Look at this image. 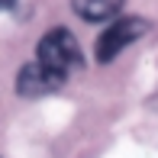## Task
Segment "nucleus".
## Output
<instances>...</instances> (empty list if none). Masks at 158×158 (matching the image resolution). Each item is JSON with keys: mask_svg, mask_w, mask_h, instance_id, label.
I'll use <instances>...</instances> for the list:
<instances>
[{"mask_svg": "<svg viewBox=\"0 0 158 158\" xmlns=\"http://www.w3.org/2000/svg\"><path fill=\"white\" fill-rule=\"evenodd\" d=\"M35 61H39L42 68L55 71V74L68 77L71 71H77V68L84 64V55H81V45H77V39H74L68 29H64V26H58V29H48V32L39 39Z\"/></svg>", "mask_w": 158, "mask_h": 158, "instance_id": "f257e3e1", "label": "nucleus"}, {"mask_svg": "<svg viewBox=\"0 0 158 158\" xmlns=\"http://www.w3.org/2000/svg\"><path fill=\"white\" fill-rule=\"evenodd\" d=\"M64 81H68V77H61V74H55V71L42 68L39 61H32V64H26V68L19 71L16 90H19V97H45V94H52V90H58Z\"/></svg>", "mask_w": 158, "mask_h": 158, "instance_id": "7ed1b4c3", "label": "nucleus"}, {"mask_svg": "<svg viewBox=\"0 0 158 158\" xmlns=\"http://www.w3.org/2000/svg\"><path fill=\"white\" fill-rule=\"evenodd\" d=\"M13 3H16V0H0V10H10Z\"/></svg>", "mask_w": 158, "mask_h": 158, "instance_id": "39448f33", "label": "nucleus"}, {"mask_svg": "<svg viewBox=\"0 0 158 158\" xmlns=\"http://www.w3.org/2000/svg\"><path fill=\"white\" fill-rule=\"evenodd\" d=\"M74 3V13L87 23H103V19H113L123 6V0H71Z\"/></svg>", "mask_w": 158, "mask_h": 158, "instance_id": "20e7f679", "label": "nucleus"}, {"mask_svg": "<svg viewBox=\"0 0 158 158\" xmlns=\"http://www.w3.org/2000/svg\"><path fill=\"white\" fill-rule=\"evenodd\" d=\"M148 23L145 19H135V16H126V19H113L97 39V58L100 61H113L126 45H132L139 35H145Z\"/></svg>", "mask_w": 158, "mask_h": 158, "instance_id": "f03ea898", "label": "nucleus"}]
</instances>
